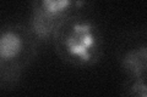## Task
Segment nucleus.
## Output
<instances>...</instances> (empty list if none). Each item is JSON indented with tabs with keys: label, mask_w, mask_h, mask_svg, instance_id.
I'll return each instance as SVG.
<instances>
[{
	"label": "nucleus",
	"mask_w": 147,
	"mask_h": 97,
	"mask_svg": "<svg viewBox=\"0 0 147 97\" xmlns=\"http://www.w3.org/2000/svg\"><path fill=\"white\" fill-rule=\"evenodd\" d=\"M39 41L28 24L7 23L0 28V90L13 89L38 55Z\"/></svg>",
	"instance_id": "obj_2"
},
{
	"label": "nucleus",
	"mask_w": 147,
	"mask_h": 97,
	"mask_svg": "<svg viewBox=\"0 0 147 97\" xmlns=\"http://www.w3.org/2000/svg\"><path fill=\"white\" fill-rule=\"evenodd\" d=\"M120 94L123 96L131 97H146L147 96V84L146 77L140 75H127L121 85Z\"/></svg>",
	"instance_id": "obj_5"
},
{
	"label": "nucleus",
	"mask_w": 147,
	"mask_h": 97,
	"mask_svg": "<svg viewBox=\"0 0 147 97\" xmlns=\"http://www.w3.org/2000/svg\"><path fill=\"white\" fill-rule=\"evenodd\" d=\"M118 62L125 75L146 77L147 36L145 30L131 32L118 48Z\"/></svg>",
	"instance_id": "obj_4"
},
{
	"label": "nucleus",
	"mask_w": 147,
	"mask_h": 97,
	"mask_svg": "<svg viewBox=\"0 0 147 97\" xmlns=\"http://www.w3.org/2000/svg\"><path fill=\"white\" fill-rule=\"evenodd\" d=\"M50 41L58 57L76 68L93 67L102 59L104 52L102 28L87 11L63 22Z\"/></svg>",
	"instance_id": "obj_1"
},
{
	"label": "nucleus",
	"mask_w": 147,
	"mask_h": 97,
	"mask_svg": "<svg viewBox=\"0 0 147 97\" xmlns=\"http://www.w3.org/2000/svg\"><path fill=\"white\" fill-rule=\"evenodd\" d=\"M87 0H30L28 27L39 44L52 40L63 22L87 11Z\"/></svg>",
	"instance_id": "obj_3"
}]
</instances>
